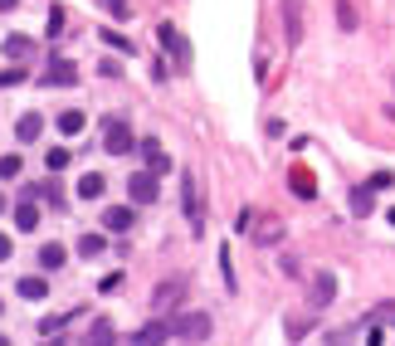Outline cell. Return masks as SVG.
Returning <instances> with one entry per match:
<instances>
[{
  "label": "cell",
  "mask_w": 395,
  "mask_h": 346,
  "mask_svg": "<svg viewBox=\"0 0 395 346\" xmlns=\"http://www.w3.org/2000/svg\"><path fill=\"white\" fill-rule=\"evenodd\" d=\"M10 249H15V244H10L6 235H0V259H10Z\"/></svg>",
  "instance_id": "cell-37"
},
{
  "label": "cell",
  "mask_w": 395,
  "mask_h": 346,
  "mask_svg": "<svg viewBox=\"0 0 395 346\" xmlns=\"http://www.w3.org/2000/svg\"><path fill=\"white\" fill-rule=\"evenodd\" d=\"M371 195H376L371 186H356V191H352V215H371V205H376Z\"/></svg>",
  "instance_id": "cell-22"
},
{
  "label": "cell",
  "mask_w": 395,
  "mask_h": 346,
  "mask_svg": "<svg viewBox=\"0 0 395 346\" xmlns=\"http://www.w3.org/2000/svg\"><path fill=\"white\" fill-rule=\"evenodd\" d=\"M103 249H107V239H103V235H83V239H78V259H98Z\"/></svg>",
  "instance_id": "cell-23"
},
{
  "label": "cell",
  "mask_w": 395,
  "mask_h": 346,
  "mask_svg": "<svg viewBox=\"0 0 395 346\" xmlns=\"http://www.w3.org/2000/svg\"><path fill=\"white\" fill-rule=\"evenodd\" d=\"M181 210H186V224L200 235V229H205V200H200V186H195L191 166H181Z\"/></svg>",
  "instance_id": "cell-1"
},
{
  "label": "cell",
  "mask_w": 395,
  "mask_h": 346,
  "mask_svg": "<svg viewBox=\"0 0 395 346\" xmlns=\"http://www.w3.org/2000/svg\"><path fill=\"white\" fill-rule=\"evenodd\" d=\"M215 327H210V317L205 312H181V317H171V336H181V341H205Z\"/></svg>",
  "instance_id": "cell-2"
},
{
  "label": "cell",
  "mask_w": 395,
  "mask_h": 346,
  "mask_svg": "<svg viewBox=\"0 0 395 346\" xmlns=\"http://www.w3.org/2000/svg\"><path fill=\"white\" fill-rule=\"evenodd\" d=\"M156 34H161V49H166V54H171V59H176V64L186 69V64H191V39H186V34H181L176 25H161Z\"/></svg>",
  "instance_id": "cell-5"
},
{
  "label": "cell",
  "mask_w": 395,
  "mask_h": 346,
  "mask_svg": "<svg viewBox=\"0 0 395 346\" xmlns=\"http://www.w3.org/2000/svg\"><path fill=\"white\" fill-rule=\"evenodd\" d=\"M98 10H107L112 20H132V15H137V10L127 6V0H98Z\"/></svg>",
  "instance_id": "cell-24"
},
{
  "label": "cell",
  "mask_w": 395,
  "mask_h": 346,
  "mask_svg": "<svg viewBox=\"0 0 395 346\" xmlns=\"http://www.w3.org/2000/svg\"><path fill=\"white\" fill-rule=\"evenodd\" d=\"M64 34V6H49V39Z\"/></svg>",
  "instance_id": "cell-27"
},
{
  "label": "cell",
  "mask_w": 395,
  "mask_h": 346,
  "mask_svg": "<svg viewBox=\"0 0 395 346\" xmlns=\"http://www.w3.org/2000/svg\"><path fill=\"white\" fill-rule=\"evenodd\" d=\"M127 195H132V205H156V171L147 166V171H132V181H127Z\"/></svg>",
  "instance_id": "cell-3"
},
{
  "label": "cell",
  "mask_w": 395,
  "mask_h": 346,
  "mask_svg": "<svg viewBox=\"0 0 395 346\" xmlns=\"http://www.w3.org/2000/svg\"><path fill=\"white\" fill-rule=\"evenodd\" d=\"M15 288H20V298H30V303H39V298H49V283H44V278H20Z\"/></svg>",
  "instance_id": "cell-18"
},
{
  "label": "cell",
  "mask_w": 395,
  "mask_h": 346,
  "mask_svg": "<svg viewBox=\"0 0 395 346\" xmlns=\"http://www.w3.org/2000/svg\"><path fill=\"white\" fill-rule=\"evenodd\" d=\"M166 336H171V317H166V322H147V327H137L132 341H166Z\"/></svg>",
  "instance_id": "cell-17"
},
{
  "label": "cell",
  "mask_w": 395,
  "mask_h": 346,
  "mask_svg": "<svg viewBox=\"0 0 395 346\" xmlns=\"http://www.w3.org/2000/svg\"><path fill=\"white\" fill-rule=\"evenodd\" d=\"M332 298H337V278H332V273H317L312 288H308V303H312V307H327Z\"/></svg>",
  "instance_id": "cell-11"
},
{
  "label": "cell",
  "mask_w": 395,
  "mask_h": 346,
  "mask_svg": "<svg viewBox=\"0 0 395 346\" xmlns=\"http://www.w3.org/2000/svg\"><path fill=\"white\" fill-rule=\"evenodd\" d=\"M298 34H303V25H298V6H293V0H288V39L298 44Z\"/></svg>",
  "instance_id": "cell-32"
},
{
  "label": "cell",
  "mask_w": 395,
  "mask_h": 346,
  "mask_svg": "<svg viewBox=\"0 0 395 346\" xmlns=\"http://www.w3.org/2000/svg\"><path fill=\"white\" fill-rule=\"evenodd\" d=\"M34 54H39V44H34L30 34H6V59H10V64H30Z\"/></svg>",
  "instance_id": "cell-7"
},
{
  "label": "cell",
  "mask_w": 395,
  "mask_h": 346,
  "mask_svg": "<svg viewBox=\"0 0 395 346\" xmlns=\"http://www.w3.org/2000/svg\"><path fill=\"white\" fill-rule=\"evenodd\" d=\"M284 332H288V341H298V336H308V332H312V322H308V317H298V322H288Z\"/></svg>",
  "instance_id": "cell-30"
},
{
  "label": "cell",
  "mask_w": 395,
  "mask_h": 346,
  "mask_svg": "<svg viewBox=\"0 0 395 346\" xmlns=\"http://www.w3.org/2000/svg\"><path fill=\"white\" fill-rule=\"evenodd\" d=\"M98 288H103V293H118V288H122V273H107Z\"/></svg>",
  "instance_id": "cell-35"
},
{
  "label": "cell",
  "mask_w": 395,
  "mask_h": 346,
  "mask_svg": "<svg viewBox=\"0 0 395 346\" xmlns=\"http://www.w3.org/2000/svg\"><path fill=\"white\" fill-rule=\"evenodd\" d=\"M39 132H44V118H39V112H25V118L15 122V137H20V142H39Z\"/></svg>",
  "instance_id": "cell-14"
},
{
  "label": "cell",
  "mask_w": 395,
  "mask_h": 346,
  "mask_svg": "<svg viewBox=\"0 0 395 346\" xmlns=\"http://www.w3.org/2000/svg\"><path fill=\"white\" fill-rule=\"evenodd\" d=\"M181 298H186V283H181V278H166V283H156V288H151V307H156V312L181 307Z\"/></svg>",
  "instance_id": "cell-6"
},
{
  "label": "cell",
  "mask_w": 395,
  "mask_h": 346,
  "mask_svg": "<svg viewBox=\"0 0 395 346\" xmlns=\"http://www.w3.org/2000/svg\"><path fill=\"white\" fill-rule=\"evenodd\" d=\"M390 118H395V107H390Z\"/></svg>",
  "instance_id": "cell-41"
},
{
  "label": "cell",
  "mask_w": 395,
  "mask_h": 346,
  "mask_svg": "<svg viewBox=\"0 0 395 346\" xmlns=\"http://www.w3.org/2000/svg\"><path fill=\"white\" fill-rule=\"evenodd\" d=\"M288 186H293V195H303V200L317 195V181H312V171H308V166H293V171H288Z\"/></svg>",
  "instance_id": "cell-13"
},
{
  "label": "cell",
  "mask_w": 395,
  "mask_h": 346,
  "mask_svg": "<svg viewBox=\"0 0 395 346\" xmlns=\"http://www.w3.org/2000/svg\"><path fill=\"white\" fill-rule=\"evenodd\" d=\"M103 147H107V156H127V151H137V132H132L127 122H107Z\"/></svg>",
  "instance_id": "cell-4"
},
{
  "label": "cell",
  "mask_w": 395,
  "mask_h": 346,
  "mask_svg": "<svg viewBox=\"0 0 395 346\" xmlns=\"http://www.w3.org/2000/svg\"><path fill=\"white\" fill-rule=\"evenodd\" d=\"M44 166L54 171V176H59V171L69 166V151H64V147H49V156H44Z\"/></svg>",
  "instance_id": "cell-25"
},
{
  "label": "cell",
  "mask_w": 395,
  "mask_h": 346,
  "mask_svg": "<svg viewBox=\"0 0 395 346\" xmlns=\"http://www.w3.org/2000/svg\"><path fill=\"white\" fill-rule=\"evenodd\" d=\"M88 341H112V327H107V322H93V327H88Z\"/></svg>",
  "instance_id": "cell-33"
},
{
  "label": "cell",
  "mask_w": 395,
  "mask_h": 346,
  "mask_svg": "<svg viewBox=\"0 0 395 346\" xmlns=\"http://www.w3.org/2000/svg\"><path fill=\"white\" fill-rule=\"evenodd\" d=\"M39 336H64V317H44L39 322Z\"/></svg>",
  "instance_id": "cell-29"
},
{
  "label": "cell",
  "mask_w": 395,
  "mask_h": 346,
  "mask_svg": "<svg viewBox=\"0 0 395 346\" xmlns=\"http://www.w3.org/2000/svg\"><path fill=\"white\" fill-rule=\"evenodd\" d=\"M39 263H44V268H64V263H69V249H64V244H44V249H39Z\"/></svg>",
  "instance_id": "cell-19"
},
{
  "label": "cell",
  "mask_w": 395,
  "mask_h": 346,
  "mask_svg": "<svg viewBox=\"0 0 395 346\" xmlns=\"http://www.w3.org/2000/svg\"><path fill=\"white\" fill-rule=\"evenodd\" d=\"M137 151H142V161L156 171V176H166V171H176V166H171V156H166V151L156 147V137H142V142H137Z\"/></svg>",
  "instance_id": "cell-8"
},
{
  "label": "cell",
  "mask_w": 395,
  "mask_h": 346,
  "mask_svg": "<svg viewBox=\"0 0 395 346\" xmlns=\"http://www.w3.org/2000/svg\"><path fill=\"white\" fill-rule=\"evenodd\" d=\"M278 239H284V219L259 215V219H254V244H278Z\"/></svg>",
  "instance_id": "cell-12"
},
{
  "label": "cell",
  "mask_w": 395,
  "mask_h": 346,
  "mask_svg": "<svg viewBox=\"0 0 395 346\" xmlns=\"http://www.w3.org/2000/svg\"><path fill=\"white\" fill-rule=\"evenodd\" d=\"M0 312H6V303H0Z\"/></svg>",
  "instance_id": "cell-40"
},
{
  "label": "cell",
  "mask_w": 395,
  "mask_h": 346,
  "mask_svg": "<svg viewBox=\"0 0 395 346\" xmlns=\"http://www.w3.org/2000/svg\"><path fill=\"white\" fill-rule=\"evenodd\" d=\"M83 127H88V118H83V112H78V107H69V112H59V132H64V137H78Z\"/></svg>",
  "instance_id": "cell-16"
},
{
  "label": "cell",
  "mask_w": 395,
  "mask_h": 346,
  "mask_svg": "<svg viewBox=\"0 0 395 346\" xmlns=\"http://www.w3.org/2000/svg\"><path fill=\"white\" fill-rule=\"evenodd\" d=\"M98 74H103V78H118V74H122V64H118V59H103V64H98Z\"/></svg>",
  "instance_id": "cell-34"
},
{
  "label": "cell",
  "mask_w": 395,
  "mask_h": 346,
  "mask_svg": "<svg viewBox=\"0 0 395 346\" xmlns=\"http://www.w3.org/2000/svg\"><path fill=\"white\" fill-rule=\"evenodd\" d=\"M15 224H20V235H30V229L39 224V210H34L30 200H20V205H15Z\"/></svg>",
  "instance_id": "cell-20"
},
{
  "label": "cell",
  "mask_w": 395,
  "mask_h": 346,
  "mask_svg": "<svg viewBox=\"0 0 395 346\" xmlns=\"http://www.w3.org/2000/svg\"><path fill=\"white\" fill-rule=\"evenodd\" d=\"M15 6H20V0H0V15H10Z\"/></svg>",
  "instance_id": "cell-38"
},
{
  "label": "cell",
  "mask_w": 395,
  "mask_h": 346,
  "mask_svg": "<svg viewBox=\"0 0 395 346\" xmlns=\"http://www.w3.org/2000/svg\"><path fill=\"white\" fill-rule=\"evenodd\" d=\"M337 25H342V30H356V6H347V0H342V6H337Z\"/></svg>",
  "instance_id": "cell-28"
},
{
  "label": "cell",
  "mask_w": 395,
  "mask_h": 346,
  "mask_svg": "<svg viewBox=\"0 0 395 346\" xmlns=\"http://www.w3.org/2000/svg\"><path fill=\"white\" fill-rule=\"evenodd\" d=\"M390 181H395V176H390V171H376V176H371V191H385Z\"/></svg>",
  "instance_id": "cell-36"
},
{
  "label": "cell",
  "mask_w": 395,
  "mask_h": 346,
  "mask_svg": "<svg viewBox=\"0 0 395 346\" xmlns=\"http://www.w3.org/2000/svg\"><path fill=\"white\" fill-rule=\"evenodd\" d=\"M98 39H103V44H107V49H118V54H137V49H132V39H122V34H118V30H107V25H103V30H98Z\"/></svg>",
  "instance_id": "cell-21"
},
{
  "label": "cell",
  "mask_w": 395,
  "mask_h": 346,
  "mask_svg": "<svg viewBox=\"0 0 395 346\" xmlns=\"http://www.w3.org/2000/svg\"><path fill=\"white\" fill-rule=\"evenodd\" d=\"M74 83H78V69H74L69 59H54V64H49L44 88H74Z\"/></svg>",
  "instance_id": "cell-9"
},
{
  "label": "cell",
  "mask_w": 395,
  "mask_h": 346,
  "mask_svg": "<svg viewBox=\"0 0 395 346\" xmlns=\"http://www.w3.org/2000/svg\"><path fill=\"white\" fill-rule=\"evenodd\" d=\"M20 166H25L20 156H0V181H15V176H20Z\"/></svg>",
  "instance_id": "cell-26"
},
{
  "label": "cell",
  "mask_w": 395,
  "mask_h": 346,
  "mask_svg": "<svg viewBox=\"0 0 395 346\" xmlns=\"http://www.w3.org/2000/svg\"><path fill=\"white\" fill-rule=\"evenodd\" d=\"M132 219H137V210H132V205H107V210H103V224L112 229V235H127Z\"/></svg>",
  "instance_id": "cell-10"
},
{
  "label": "cell",
  "mask_w": 395,
  "mask_h": 346,
  "mask_svg": "<svg viewBox=\"0 0 395 346\" xmlns=\"http://www.w3.org/2000/svg\"><path fill=\"white\" fill-rule=\"evenodd\" d=\"M103 191H107V181L98 176V171H88V176L78 181V200H103Z\"/></svg>",
  "instance_id": "cell-15"
},
{
  "label": "cell",
  "mask_w": 395,
  "mask_h": 346,
  "mask_svg": "<svg viewBox=\"0 0 395 346\" xmlns=\"http://www.w3.org/2000/svg\"><path fill=\"white\" fill-rule=\"evenodd\" d=\"M6 205H10V200H6V195H0V210H6Z\"/></svg>",
  "instance_id": "cell-39"
},
{
  "label": "cell",
  "mask_w": 395,
  "mask_h": 346,
  "mask_svg": "<svg viewBox=\"0 0 395 346\" xmlns=\"http://www.w3.org/2000/svg\"><path fill=\"white\" fill-rule=\"evenodd\" d=\"M25 78V64H15V69H6V74H0V88H15Z\"/></svg>",
  "instance_id": "cell-31"
}]
</instances>
